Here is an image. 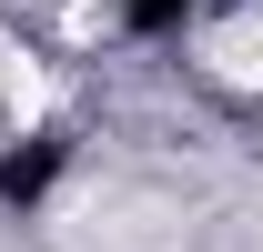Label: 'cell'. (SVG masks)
I'll return each instance as SVG.
<instances>
[{
	"label": "cell",
	"mask_w": 263,
	"mask_h": 252,
	"mask_svg": "<svg viewBox=\"0 0 263 252\" xmlns=\"http://www.w3.org/2000/svg\"><path fill=\"white\" fill-rule=\"evenodd\" d=\"M202 61H213V81H233V91H263V10L223 20V31L202 40Z\"/></svg>",
	"instance_id": "obj_1"
}]
</instances>
